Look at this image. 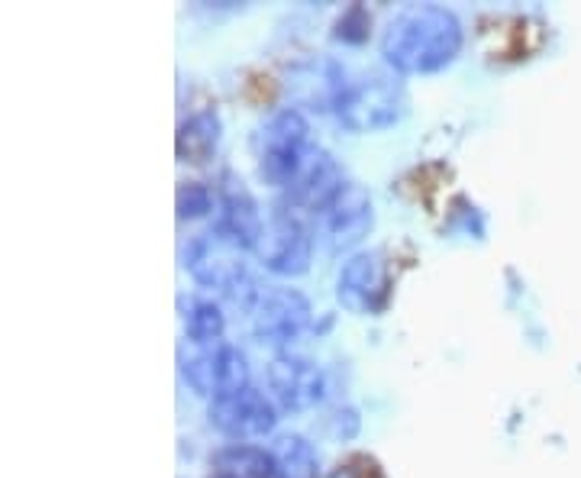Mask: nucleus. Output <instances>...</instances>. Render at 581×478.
<instances>
[{
    "label": "nucleus",
    "instance_id": "f257e3e1",
    "mask_svg": "<svg viewBox=\"0 0 581 478\" xmlns=\"http://www.w3.org/2000/svg\"><path fill=\"white\" fill-rule=\"evenodd\" d=\"M462 23L439 4H417L394 17L381 33V55L401 75H427L446 68L462 49Z\"/></svg>",
    "mask_w": 581,
    "mask_h": 478
},
{
    "label": "nucleus",
    "instance_id": "f03ea898",
    "mask_svg": "<svg viewBox=\"0 0 581 478\" xmlns=\"http://www.w3.org/2000/svg\"><path fill=\"white\" fill-rule=\"evenodd\" d=\"M330 107L349 130L372 133L401 120L407 94L398 75L388 68H372V72L352 78L346 68L330 65Z\"/></svg>",
    "mask_w": 581,
    "mask_h": 478
},
{
    "label": "nucleus",
    "instance_id": "7ed1b4c3",
    "mask_svg": "<svg viewBox=\"0 0 581 478\" xmlns=\"http://www.w3.org/2000/svg\"><path fill=\"white\" fill-rule=\"evenodd\" d=\"M314 139H310V123L301 110L285 107L262 126L259 136V168L262 178L275 188H291L307 162L317 156Z\"/></svg>",
    "mask_w": 581,
    "mask_h": 478
},
{
    "label": "nucleus",
    "instance_id": "20e7f679",
    "mask_svg": "<svg viewBox=\"0 0 581 478\" xmlns=\"http://www.w3.org/2000/svg\"><path fill=\"white\" fill-rule=\"evenodd\" d=\"M239 249L226 246L217 233H201L184 246V265L191 275L201 281L204 288H217L230 294L236 304H259L262 291L255 288V281L246 269V262L236 256Z\"/></svg>",
    "mask_w": 581,
    "mask_h": 478
},
{
    "label": "nucleus",
    "instance_id": "39448f33",
    "mask_svg": "<svg viewBox=\"0 0 581 478\" xmlns=\"http://www.w3.org/2000/svg\"><path fill=\"white\" fill-rule=\"evenodd\" d=\"M310 249H314V239H310L307 223L294 214L291 204H278L268 214L262 239L255 246L259 262L275 275H304L310 265Z\"/></svg>",
    "mask_w": 581,
    "mask_h": 478
},
{
    "label": "nucleus",
    "instance_id": "423d86ee",
    "mask_svg": "<svg viewBox=\"0 0 581 478\" xmlns=\"http://www.w3.org/2000/svg\"><path fill=\"white\" fill-rule=\"evenodd\" d=\"M310 323V301L297 288H268L262 291L259 304L252 307V330L255 340L272 349H285L307 330Z\"/></svg>",
    "mask_w": 581,
    "mask_h": 478
},
{
    "label": "nucleus",
    "instance_id": "0eeeda50",
    "mask_svg": "<svg viewBox=\"0 0 581 478\" xmlns=\"http://www.w3.org/2000/svg\"><path fill=\"white\" fill-rule=\"evenodd\" d=\"M181 372L197 395H207L210 401L249 388V362L230 343L207 346L201 353L188 356L181 362Z\"/></svg>",
    "mask_w": 581,
    "mask_h": 478
},
{
    "label": "nucleus",
    "instance_id": "6e6552de",
    "mask_svg": "<svg viewBox=\"0 0 581 478\" xmlns=\"http://www.w3.org/2000/svg\"><path fill=\"white\" fill-rule=\"evenodd\" d=\"M207 420L210 427L220 430L230 440H255L275 430L278 414H275V404L262 391L246 388V391H236V395L210 401Z\"/></svg>",
    "mask_w": 581,
    "mask_h": 478
},
{
    "label": "nucleus",
    "instance_id": "1a4fd4ad",
    "mask_svg": "<svg viewBox=\"0 0 581 478\" xmlns=\"http://www.w3.org/2000/svg\"><path fill=\"white\" fill-rule=\"evenodd\" d=\"M265 220L262 210L249 194V188L233 175H223V185L217 191V223L214 233L233 249H255L262 239Z\"/></svg>",
    "mask_w": 581,
    "mask_h": 478
},
{
    "label": "nucleus",
    "instance_id": "9d476101",
    "mask_svg": "<svg viewBox=\"0 0 581 478\" xmlns=\"http://www.w3.org/2000/svg\"><path fill=\"white\" fill-rule=\"evenodd\" d=\"M336 298L352 314H378L388 298V265L381 252H359L352 256L336 281Z\"/></svg>",
    "mask_w": 581,
    "mask_h": 478
},
{
    "label": "nucleus",
    "instance_id": "9b49d317",
    "mask_svg": "<svg viewBox=\"0 0 581 478\" xmlns=\"http://www.w3.org/2000/svg\"><path fill=\"white\" fill-rule=\"evenodd\" d=\"M317 227L330 249H346L372 230V194L356 181H346L336 198L317 214Z\"/></svg>",
    "mask_w": 581,
    "mask_h": 478
},
{
    "label": "nucleus",
    "instance_id": "f8f14e48",
    "mask_svg": "<svg viewBox=\"0 0 581 478\" xmlns=\"http://www.w3.org/2000/svg\"><path fill=\"white\" fill-rule=\"evenodd\" d=\"M268 388H272V395L285 411H307V407L323 401L327 382H323V372L310 359L278 353L268 362Z\"/></svg>",
    "mask_w": 581,
    "mask_h": 478
},
{
    "label": "nucleus",
    "instance_id": "ddd939ff",
    "mask_svg": "<svg viewBox=\"0 0 581 478\" xmlns=\"http://www.w3.org/2000/svg\"><path fill=\"white\" fill-rule=\"evenodd\" d=\"M220 130H223V123H220V114L214 107L194 110V114L178 126V139H175L178 159L181 162H207L220 146Z\"/></svg>",
    "mask_w": 581,
    "mask_h": 478
},
{
    "label": "nucleus",
    "instance_id": "4468645a",
    "mask_svg": "<svg viewBox=\"0 0 581 478\" xmlns=\"http://www.w3.org/2000/svg\"><path fill=\"white\" fill-rule=\"evenodd\" d=\"M214 478H275V459L259 446H223L214 456Z\"/></svg>",
    "mask_w": 581,
    "mask_h": 478
},
{
    "label": "nucleus",
    "instance_id": "2eb2a0df",
    "mask_svg": "<svg viewBox=\"0 0 581 478\" xmlns=\"http://www.w3.org/2000/svg\"><path fill=\"white\" fill-rule=\"evenodd\" d=\"M184 336L194 343V346H217L223 340V330H226V317L220 311L217 301L210 298H191L184 301Z\"/></svg>",
    "mask_w": 581,
    "mask_h": 478
},
{
    "label": "nucleus",
    "instance_id": "dca6fc26",
    "mask_svg": "<svg viewBox=\"0 0 581 478\" xmlns=\"http://www.w3.org/2000/svg\"><path fill=\"white\" fill-rule=\"evenodd\" d=\"M275 475L278 478H317L320 475V456L304 437L288 433L272 446Z\"/></svg>",
    "mask_w": 581,
    "mask_h": 478
},
{
    "label": "nucleus",
    "instance_id": "f3484780",
    "mask_svg": "<svg viewBox=\"0 0 581 478\" xmlns=\"http://www.w3.org/2000/svg\"><path fill=\"white\" fill-rule=\"evenodd\" d=\"M217 210V191L204 181H184L178 188V217L181 220H201Z\"/></svg>",
    "mask_w": 581,
    "mask_h": 478
},
{
    "label": "nucleus",
    "instance_id": "a211bd4d",
    "mask_svg": "<svg viewBox=\"0 0 581 478\" xmlns=\"http://www.w3.org/2000/svg\"><path fill=\"white\" fill-rule=\"evenodd\" d=\"M368 26H372V17L362 4H352L343 17L336 20V39L343 42H362L368 36Z\"/></svg>",
    "mask_w": 581,
    "mask_h": 478
}]
</instances>
